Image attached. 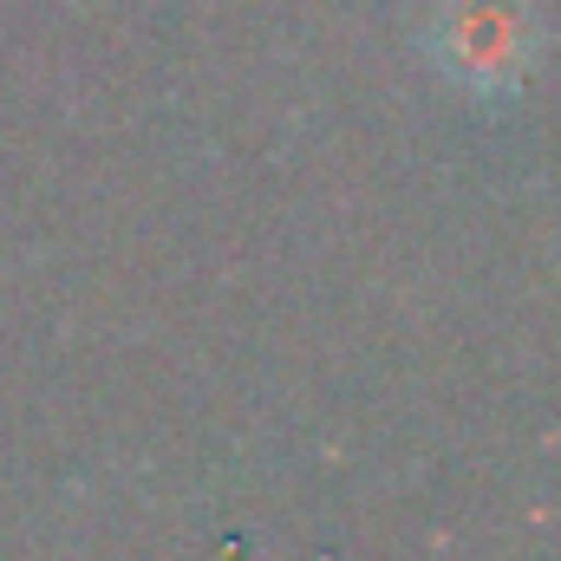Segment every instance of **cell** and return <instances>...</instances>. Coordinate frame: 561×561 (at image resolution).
I'll return each instance as SVG.
<instances>
[{
	"label": "cell",
	"instance_id": "1",
	"mask_svg": "<svg viewBox=\"0 0 561 561\" xmlns=\"http://www.w3.org/2000/svg\"><path fill=\"white\" fill-rule=\"evenodd\" d=\"M431 59L470 92H510L536 66V7L529 0H437Z\"/></svg>",
	"mask_w": 561,
	"mask_h": 561
}]
</instances>
